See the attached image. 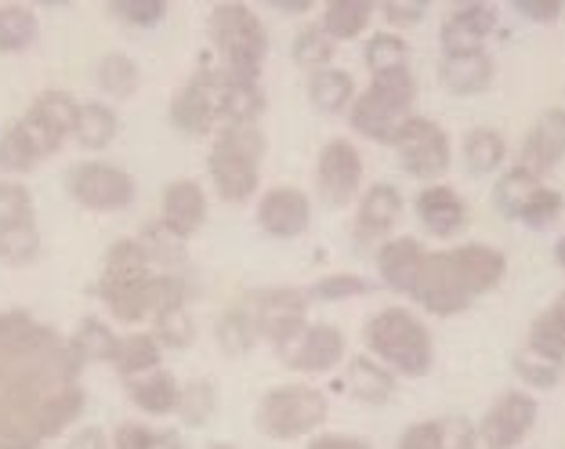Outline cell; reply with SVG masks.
Here are the masks:
<instances>
[{"instance_id": "obj_1", "label": "cell", "mask_w": 565, "mask_h": 449, "mask_svg": "<svg viewBox=\"0 0 565 449\" xmlns=\"http://www.w3.org/2000/svg\"><path fill=\"white\" fill-rule=\"evenodd\" d=\"M508 276L504 250L486 243H460L454 250H424L409 272L403 298L431 316H457L497 290Z\"/></svg>"}, {"instance_id": "obj_2", "label": "cell", "mask_w": 565, "mask_h": 449, "mask_svg": "<svg viewBox=\"0 0 565 449\" xmlns=\"http://www.w3.org/2000/svg\"><path fill=\"white\" fill-rule=\"evenodd\" d=\"M366 349L399 377H424L435 363V341L424 319L409 308H381L366 323Z\"/></svg>"}, {"instance_id": "obj_3", "label": "cell", "mask_w": 565, "mask_h": 449, "mask_svg": "<svg viewBox=\"0 0 565 449\" xmlns=\"http://www.w3.org/2000/svg\"><path fill=\"white\" fill-rule=\"evenodd\" d=\"M152 261L138 239H117L106 250V265L98 276V298L120 323L152 319Z\"/></svg>"}, {"instance_id": "obj_4", "label": "cell", "mask_w": 565, "mask_h": 449, "mask_svg": "<svg viewBox=\"0 0 565 449\" xmlns=\"http://www.w3.org/2000/svg\"><path fill=\"white\" fill-rule=\"evenodd\" d=\"M414 101H417V81L409 70L374 76L366 92L355 95L349 109V124L355 135L388 146L392 135L399 131V124L414 117Z\"/></svg>"}, {"instance_id": "obj_5", "label": "cell", "mask_w": 565, "mask_h": 449, "mask_svg": "<svg viewBox=\"0 0 565 449\" xmlns=\"http://www.w3.org/2000/svg\"><path fill=\"white\" fill-rule=\"evenodd\" d=\"M211 44L222 55V70L239 81H258L268 58V30L247 4H217L207 19Z\"/></svg>"}, {"instance_id": "obj_6", "label": "cell", "mask_w": 565, "mask_h": 449, "mask_svg": "<svg viewBox=\"0 0 565 449\" xmlns=\"http://www.w3.org/2000/svg\"><path fill=\"white\" fill-rule=\"evenodd\" d=\"M330 417L327 395L312 388V384H279V388L265 392L258 403V428L268 439L294 442L301 435H312L323 428Z\"/></svg>"}, {"instance_id": "obj_7", "label": "cell", "mask_w": 565, "mask_h": 449, "mask_svg": "<svg viewBox=\"0 0 565 449\" xmlns=\"http://www.w3.org/2000/svg\"><path fill=\"white\" fill-rule=\"evenodd\" d=\"M493 207L500 217H508V222H519L525 228H547L562 217L565 200L558 189L544 185L541 174L525 171V167L515 163L511 171L497 178Z\"/></svg>"}, {"instance_id": "obj_8", "label": "cell", "mask_w": 565, "mask_h": 449, "mask_svg": "<svg viewBox=\"0 0 565 449\" xmlns=\"http://www.w3.org/2000/svg\"><path fill=\"white\" fill-rule=\"evenodd\" d=\"M395 152H399V163L409 178H420V182H435L449 171L454 163V146H449V135L439 124L428 117H409L399 124V131L392 135L388 142Z\"/></svg>"}, {"instance_id": "obj_9", "label": "cell", "mask_w": 565, "mask_h": 449, "mask_svg": "<svg viewBox=\"0 0 565 449\" xmlns=\"http://www.w3.org/2000/svg\"><path fill=\"white\" fill-rule=\"evenodd\" d=\"M66 189L70 196L87 211H127L135 200V178L124 171V167L102 163V160H87L70 167L66 174Z\"/></svg>"}, {"instance_id": "obj_10", "label": "cell", "mask_w": 565, "mask_h": 449, "mask_svg": "<svg viewBox=\"0 0 565 449\" xmlns=\"http://www.w3.org/2000/svg\"><path fill=\"white\" fill-rule=\"evenodd\" d=\"M308 290L298 287H265L250 298V316H254V327H258V338H265L273 349L287 344L294 333H301L308 327Z\"/></svg>"}, {"instance_id": "obj_11", "label": "cell", "mask_w": 565, "mask_h": 449, "mask_svg": "<svg viewBox=\"0 0 565 449\" xmlns=\"http://www.w3.org/2000/svg\"><path fill=\"white\" fill-rule=\"evenodd\" d=\"M541 417V403L530 392L511 388L486 409V417L479 420V446L486 449H515L530 439V431L536 428Z\"/></svg>"}, {"instance_id": "obj_12", "label": "cell", "mask_w": 565, "mask_h": 449, "mask_svg": "<svg viewBox=\"0 0 565 449\" xmlns=\"http://www.w3.org/2000/svg\"><path fill=\"white\" fill-rule=\"evenodd\" d=\"M363 152L349 138H330L316 160V192L330 207H344L363 189Z\"/></svg>"}, {"instance_id": "obj_13", "label": "cell", "mask_w": 565, "mask_h": 449, "mask_svg": "<svg viewBox=\"0 0 565 449\" xmlns=\"http://www.w3.org/2000/svg\"><path fill=\"white\" fill-rule=\"evenodd\" d=\"M217 81H222V70L203 66L185 81V87L171 98V109L167 117L182 135H211L217 124Z\"/></svg>"}, {"instance_id": "obj_14", "label": "cell", "mask_w": 565, "mask_h": 449, "mask_svg": "<svg viewBox=\"0 0 565 449\" xmlns=\"http://www.w3.org/2000/svg\"><path fill=\"white\" fill-rule=\"evenodd\" d=\"M344 333L330 323H312L301 333H294L287 344H279L276 355L282 359V366L298 370V374H330L341 366L344 359Z\"/></svg>"}, {"instance_id": "obj_15", "label": "cell", "mask_w": 565, "mask_h": 449, "mask_svg": "<svg viewBox=\"0 0 565 449\" xmlns=\"http://www.w3.org/2000/svg\"><path fill=\"white\" fill-rule=\"evenodd\" d=\"M258 225L273 239H298L312 225V200L298 185H276L258 200Z\"/></svg>"}, {"instance_id": "obj_16", "label": "cell", "mask_w": 565, "mask_h": 449, "mask_svg": "<svg viewBox=\"0 0 565 449\" xmlns=\"http://www.w3.org/2000/svg\"><path fill=\"white\" fill-rule=\"evenodd\" d=\"M497 22H500L497 4H486V0L460 4L443 19L439 44L446 55H475V51H486V41L497 33Z\"/></svg>"}, {"instance_id": "obj_17", "label": "cell", "mask_w": 565, "mask_h": 449, "mask_svg": "<svg viewBox=\"0 0 565 449\" xmlns=\"http://www.w3.org/2000/svg\"><path fill=\"white\" fill-rule=\"evenodd\" d=\"M403 217V192L392 182H377L370 185L363 196H359V211H355V243H381L395 233Z\"/></svg>"}, {"instance_id": "obj_18", "label": "cell", "mask_w": 565, "mask_h": 449, "mask_svg": "<svg viewBox=\"0 0 565 449\" xmlns=\"http://www.w3.org/2000/svg\"><path fill=\"white\" fill-rule=\"evenodd\" d=\"M565 160V109L555 106V109H544L536 124L530 127V135H525L522 142V152H519V167L533 174H547L555 171V167Z\"/></svg>"}, {"instance_id": "obj_19", "label": "cell", "mask_w": 565, "mask_h": 449, "mask_svg": "<svg viewBox=\"0 0 565 449\" xmlns=\"http://www.w3.org/2000/svg\"><path fill=\"white\" fill-rule=\"evenodd\" d=\"M414 211H417V222L428 228V236H435V239L457 236L460 228L468 225L465 196H460L454 185H443V182L420 189L417 200H414Z\"/></svg>"}, {"instance_id": "obj_20", "label": "cell", "mask_w": 565, "mask_h": 449, "mask_svg": "<svg viewBox=\"0 0 565 449\" xmlns=\"http://www.w3.org/2000/svg\"><path fill=\"white\" fill-rule=\"evenodd\" d=\"M207 171H211L214 192L225 203H247L262 185V160L239 157V152H228L217 146L211 149Z\"/></svg>"}, {"instance_id": "obj_21", "label": "cell", "mask_w": 565, "mask_h": 449, "mask_svg": "<svg viewBox=\"0 0 565 449\" xmlns=\"http://www.w3.org/2000/svg\"><path fill=\"white\" fill-rule=\"evenodd\" d=\"M160 222L182 239L196 236L203 228V222H207V196H203V189L192 178H178V182L163 189Z\"/></svg>"}, {"instance_id": "obj_22", "label": "cell", "mask_w": 565, "mask_h": 449, "mask_svg": "<svg viewBox=\"0 0 565 449\" xmlns=\"http://www.w3.org/2000/svg\"><path fill=\"white\" fill-rule=\"evenodd\" d=\"M268 109V98L258 81H239L222 70L217 81V120L225 124H258V117Z\"/></svg>"}, {"instance_id": "obj_23", "label": "cell", "mask_w": 565, "mask_h": 449, "mask_svg": "<svg viewBox=\"0 0 565 449\" xmlns=\"http://www.w3.org/2000/svg\"><path fill=\"white\" fill-rule=\"evenodd\" d=\"M497 76V62L486 55V51H475V55H446L439 66V81L449 95H482L486 87L493 84Z\"/></svg>"}, {"instance_id": "obj_24", "label": "cell", "mask_w": 565, "mask_h": 449, "mask_svg": "<svg viewBox=\"0 0 565 449\" xmlns=\"http://www.w3.org/2000/svg\"><path fill=\"white\" fill-rule=\"evenodd\" d=\"M344 388L366 406H384L399 388V381L384 363H377L374 355H355L349 359V374H344Z\"/></svg>"}, {"instance_id": "obj_25", "label": "cell", "mask_w": 565, "mask_h": 449, "mask_svg": "<svg viewBox=\"0 0 565 449\" xmlns=\"http://www.w3.org/2000/svg\"><path fill=\"white\" fill-rule=\"evenodd\" d=\"M178 395H182V384L174 381V374H167V370H149V374L127 377V399L149 417L174 414Z\"/></svg>"}, {"instance_id": "obj_26", "label": "cell", "mask_w": 565, "mask_h": 449, "mask_svg": "<svg viewBox=\"0 0 565 449\" xmlns=\"http://www.w3.org/2000/svg\"><path fill=\"white\" fill-rule=\"evenodd\" d=\"M525 349H530L533 355L547 359V363L565 366V290L533 319L530 338H525Z\"/></svg>"}, {"instance_id": "obj_27", "label": "cell", "mask_w": 565, "mask_h": 449, "mask_svg": "<svg viewBox=\"0 0 565 449\" xmlns=\"http://www.w3.org/2000/svg\"><path fill=\"white\" fill-rule=\"evenodd\" d=\"M84 406H87V395H84L81 384H66V388L51 392L44 399V406H41V414H36V439H41V442L55 439V435L73 428L76 420H81Z\"/></svg>"}, {"instance_id": "obj_28", "label": "cell", "mask_w": 565, "mask_h": 449, "mask_svg": "<svg viewBox=\"0 0 565 449\" xmlns=\"http://www.w3.org/2000/svg\"><path fill=\"white\" fill-rule=\"evenodd\" d=\"M308 98L319 113L327 117H338V113L352 109L355 101V81L349 70H338V66H327L319 73H308Z\"/></svg>"}, {"instance_id": "obj_29", "label": "cell", "mask_w": 565, "mask_h": 449, "mask_svg": "<svg viewBox=\"0 0 565 449\" xmlns=\"http://www.w3.org/2000/svg\"><path fill=\"white\" fill-rule=\"evenodd\" d=\"M460 157H465L468 174H493L508 160V138L497 127H471L460 142Z\"/></svg>"}, {"instance_id": "obj_30", "label": "cell", "mask_w": 565, "mask_h": 449, "mask_svg": "<svg viewBox=\"0 0 565 449\" xmlns=\"http://www.w3.org/2000/svg\"><path fill=\"white\" fill-rule=\"evenodd\" d=\"M374 11L377 8L370 4V0H330L319 25H323V33L333 44H344V41H355V36L366 30Z\"/></svg>"}, {"instance_id": "obj_31", "label": "cell", "mask_w": 565, "mask_h": 449, "mask_svg": "<svg viewBox=\"0 0 565 449\" xmlns=\"http://www.w3.org/2000/svg\"><path fill=\"white\" fill-rule=\"evenodd\" d=\"M70 349L81 363H113L120 349V338L102 319H84L70 338Z\"/></svg>"}, {"instance_id": "obj_32", "label": "cell", "mask_w": 565, "mask_h": 449, "mask_svg": "<svg viewBox=\"0 0 565 449\" xmlns=\"http://www.w3.org/2000/svg\"><path fill=\"white\" fill-rule=\"evenodd\" d=\"M117 127H120V120H117V113H113L106 101H84L81 106V117H76V131H73V138L81 142L84 149H92V152H98V149H106L113 138H117Z\"/></svg>"}, {"instance_id": "obj_33", "label": "cell", "mask_w": 565, "mask_h": 449, "mask_svg": "<svg viewBox=\"0 0 565 449\" xmlns=\"http://www.w3.org/2000/svg\"><path fill=\"white\" fill-rule=\"evenodd\" d=\"M95 84H98V92L102 95H109V98H131L138 92V84H141V73L135 66V58H127L124 51H109L106 58L98 62V70H95Z\"/></svg>"}, {"instance_id": "obj_34", "label": "cell", "mask_w": 565, "mask_h": 449, "mask_svg": "<svg viewBox=\"0 0 565 449\" xmlns=\"http://www.w3.org/2000/svg\"><path fill=\"white\" fill-rule=\"evenodd\" d=\"M160 355H163V349L152 333H131V338H120L113 366H117V374L127 381V377L149 374V370H160Z\"/></svg>"}, {"instance_id": "obj_35", "label": "cell", "mask_w": 565, "mask_h": 449, "mask_svg": "<svg viewBox=\"0 0 565 449\" xmlns=\"http://www.w3.org/2000/svg\"><path fill=\"white\" fill-rule=\"evenodd\" d=\"M214 333H217V344H222L225 355H247L254 349V341H258L254 316H250V308H243V304L228 308V312L217 316Z\"/></svg>"}, {"instance_id": "obj_36", "label": "cell", "mask_w": 565, "mask_h": 449, "mask_svg": "<svg viewBox=\"0 0 565 449\" xmlns=\"http://www.w3.org/2000/svg\"><path fill=\"white\" fill-rule=\"evenodd\" d=\"M30 113L41 124H47L58 138H70L76 131V117H81V101L70 92H41L33 98Z\"/></svg>"}, {"instance_id": "obj_37", "label": "cell", "mask_w": 565, "mask_h": 449, "mask_svg": "<svg viewBox=\"0 0 565 449\" xmlns=\"http://www.w3.org/2000/svg\"><path fill=\"white\" fill-rule=\"evenodd\" d=\"M363 62L370 76H384V73H395V70H409V44L403 41L399 33L384 30L374 33L363 47Z\"/></svg>"}, {"instance_id": "obj_38", "label": "cell", "mask_w": 565, "mask_h": 449, "mask_svg": "<svg viewBox=\"0 0 565 449\" xmlns=\"http://www.w3.org/2000/svg\"><path fill=\"white\" fill-rule=\"evenodd\" d=\"M36 33H41V22H36L33 8H22V4L0 8V51H4V55L33 47Z\"/></svg>"}, {"instance_id": "obj_39", "label": "cell", "mask_w": 565, "mask_h": 449, "mask_svg": "<svg viewBox=\"0 0 565 449\" xmlns=\"http://www.w3.org/2000/svg\"><path fill=\"white\" fill-rule=\"evenodd\" d=\"M333 51H338V44H333L330 36L323 33V25L316 22V25H305V30L294 36L290 55H294V62H298L301 70L319 73V70H327L333 62Z\"/></svg>"}, {"instance_id": "obj_40", "label": "cell", "mask_w": 565, "mask_h": 449, "mask_svg": "<svg viewBox=\"0 0 565 449\" xmlns=\"http://www.w3.org/2000/svg\"><path fill=\"white\" fill-rule=\"evenodd\" d=\"M141 250L149 254V261L152 265H163V268H174V265H182L185 261V239L171 233L163 222H149L146 228H141Z\"/></svg>"}, {"instance_id": "obj_41", "label": "cell", "mask_w": 565, "mask_h": 449, "mask_svg": "<svg viewBox=\"0 0 565 449\" xmlns=\"http://www.w3.org/2000/svg\"><path fill=\"white\" fill-rule=\"evenodd\" d=\"M214 409H217V392H214L211 381L182 384V395H178V409H174V414L182 417V425L203 428L214 417Z\"/></svg>"}, {"instance_id": "obj_42", "label": "cell", "mask_w": 565, "mask_h": 449, "mask_svg": "<svg viewBox=\"0 0 565 449\" xmlns=\"http://www.w3.org/2000/svg\"><path fill=\"white\" fill-rule=\"evenodd\" d=\"M36 163H44L41 149H36L19 124H11L4 135H0V171L4 174H25L33 171Z\"/></svg>"}, {"instance_id": "obj_43", "label": "cell", "mask_w": 565, "mask_h": 449, "mask_svg": "<svg viewBox=\"0 0 565 449\" xmlns=\"http://www.w3.org/2000/svg\"><path fill=\"white\" fill-rule=\"evenodd\" d=\"M36 254H41V233H36V222L0 225V258H4L8 265H33Z\"/></svg>"}, {"instance_id": "obj_44", "label": "cell", "mask_w": 565, "mask_h": 449, "mask_svg": "<svg viewBox=\"0 0 565 449\" xmlns=\"http://www.w3.org/2000/svg\"><path fill=\"white\" fill-rule=\"evenodd\" d=\"M113 449H185V442L178 439L174 431H160V428L138 425V420H124V425L113 431Z\"/></svg>"}, {"instance_id": "obj_45", "label": "cell", "mask_w": 565, "mask_h": 449, "mask_svg": "<svg viewBox=\"0 0 565 449\" xmlns=\"http://www.w3.org/2000/svg\"><path fill=\"white\" fill-rule=\"evenodd\" d=\"M152 338L160 341V349H189L196 341V323L185 308H171V312L152 316Z\"/></svg>"}, {"instance_id": "obj_46", "label": "cell", "mask_w": 565, "mask_h": 449, "mask_svg": "<svg viewBox=\"0 0 565 449\" xmlns=\"http://www.w3.org/2000/svg\"><path fill=\"white\" fill-rule=\"evenodd\" d=\"M366 293H374V284L355 272H333L308 287V298L312 301H352V298H366Z\"/></svg>"}, {"instance_id": "obj_47", "label": "cell", "mask_w": 565, "mask_h": 449, "mask_svg": "<svg viewBox=\"0 0 565 449\" xmlns=\"http://www.w3.org/2000/svg\"><path fill=\"white\" fill-rule=\"evenodd\" d=\"M217 149H228V152H239V157H250V160H265V135L258 124H225L217 131Z\"/></svg>"}, {"instance_id": "obj_48", "label": "cell", "mask_w": 565, "mask_h": 449, "mask_svg": "<svg viewBox=\"0 0 565 449\" xmlns=\"http://www.w3.org/2000/svg\"><path fill=\"white\" fill-rule=\"evenodd\" d=\"M515 374L530 384V388H541V392H551V388H558V381H562V366L558 363H547V359L541 355H533L530 349H522L515 355Z\"/></svg>"}, {"instance_id": "obj_49", "label": "cell", "mask_w": 565, "mask_h": 449, "mask_svg": "<svg viewBox=\"0 0 565 449\" xmlns=\"http://www.w3.org/2000/svg\"><path fill=\"white\" fill-rule=\"evenodd\" d=\"M33 222V192L19 182H0V225Z\"/></svg>"}, {"instance_id": "obj_50", "label": "cell", "mask_w": 565, "mask_h": 449, "mask_svg": "<svg viewBox=\"0 0 565 449\" xmlns=\"http://www.w3.org/2000/svg\"><path fill=\"white\" fill-rule=\"evenodd\" d=\"M109 11L127 25H138V30H149L167 15L163 0H113Z\"/></svg>"}, {"instance_id": "obj_51", "label": "cell", "mask_w": 565, "mask_h": 449, "mask_svg": "<svg viewBox=\"0 0 565 449\" xmlns=\"http://www.w3.org/2000/svg\"><path fill=\"white\" fill-rule=\"evenodd\" d=\"M399 449H446V439H443V417L435 420H417V425H409L399 439Z\"/></svg>"}, {"instance_id": "obj_52", "label": "cell", "mask_w": 565, "mask_h": 449, "mask_svg": "<svg viewBox=\"0 0 565 449\" xmlns=\"http://www.w3.org/2000/svg\"><path fill=\"white\" fill-rule=\"evenodd\" d=\"M443 439L446 449H479V425L468 417H443Z\"/></svg>"}, {"instance_id": "obj_53", "label": "cell", "mask_w": 565, "mask_h": 449, "mask_svg": "<svg viewBox=\"0 0 565 449\" xmlns=\"http://www.w3.org/2000/svg\"><path fill=\"white\" fill-rule=\"evenodd\" d=\"M381 15L388 25H399V30H406V25H417L424 15H428V8H424L420 0H388V4L381 8Z\"/></svg>"}, {"instance_id": "obj_54", "label": "cell", "mask_w": 565, "mask_h": 449, "mask_svg": "<svg viewBox=\"0 0 565 449\" xmlns=\"http://www.w3.org/2000/svg\"><path fill=\"white\" fill-rule=\"evenodd\" d=\"M515 11L522 19H530V22H558L562 19V0H515Z\"/></svg>"}, {"instance_id": "obj_55", "label": "cell", "mask_w": 565, "mask_h": 449, "mask_svg": "<svg viewBox=\"0 0 565 449\" xmlns=\"http://www.w3.org/2000/svg\"><path fill=\"white\" fill-rule=\"evenodd\" d=\"M66 449H109V439H106V431H102L98 425H87V428L70 435Z\"/></svg>"}, {"instance_id": "obj_56", "label": "cell", "mask_w": 565, "mask_h": 449, "mask_svg": "<svg viewBox=\"0 0 565 449\" xmlns=\"http://www.w3.org/2000/svg\"><path fill=\"white\" fill-rule=\"evenodd\" d=\"M305 449H374L366 439H355V435H319Z\"/></svg>"}, {"instance_id": "obj_57", "label": "cell", "mask_w": 565, "mask_h": 449, "mask_svg": "<svg viewBox=\"0 0 565 449\" xmlns=\"http://www.w3.org/2000/svg\"><path fill=\"white\" fill-rule=\"evenodd\" d=\"M41 439H30V435H0V449H41Z\"/></svg>"}, {"instance_id": "obj_58", "label": "cell", "mask_w": 565, "mask_h": 449, "mask_svg": "<svg viewBox=\"0 0 565 449\" xmlns=\"http://www.w3.org/2000/svg\"><path fill=\"white\" fill-rule=\"evenodd\" d=\"M276 11L282 15H305V11H312V0H268Z\"/></svg>"}, {"instance_id": "obj_59", "label": "cell", "mask_w": 565, "mask_h": 449, "mask_svg": "<svg viewBox=\"0 0 565 449\" xmlns=\"http://www.w3.org/2000/svg\"><path fill=\"white\" fill-rule=\"evenodd\" d=\"M555 261H558V268H562V272H565V236L555 243Z\"/></svg>"}, {"instance_id": "obj_60", "label": "cell", "mask_w": 565, "mask_h": 449, "mask_svg": "<svg viewBox=\"0 0 565 449\" xmlns=\"http://www.w3.org/2000/svg\"><path fill=\"white\" fill-rule=\"evenodd\" d=\"M207 449H239V446H228V442H214V446H207Z\"/></svg>"}]
</instances>
